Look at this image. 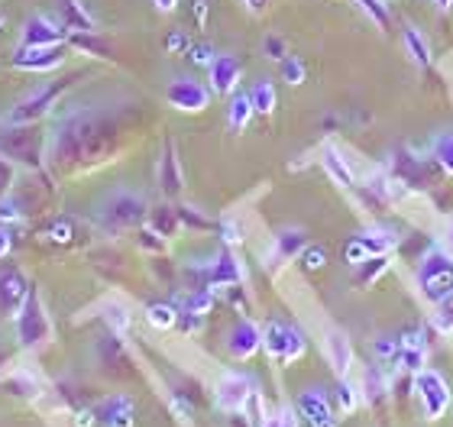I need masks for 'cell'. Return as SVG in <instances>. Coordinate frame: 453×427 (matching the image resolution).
I'll list each match as a JSON object with an SVG mask.
<instances>
[{"label": "cell", "mask_w": 453, "mask_h": 427, "mask_svg": "<svg viewBox=\"0 0 453 427\" xmlns=\"http://www.w3.org/2000/svg\"><path fill=\"white\" fill-rule=\"evenodd\" d=\"M111 140V120L97 111L78 107V111H68L56 120L46 142V159L56 169H75L85 162H101L107 156Z\"/></svg>", "instance_id": "obj_1"}, {"label": "cell", "mask_w": 453, "mask_h": 427, "mask_svg": "<svg viewBox=\"0 0 453 427\" xmlns=\"http://www.w3.org/2000/svg\"><path fill=\"white\" fill-rule=\"evenodd\" d=\"M95 220L104 233H123V230L140 227L142 220H150V204H146V198L136 194V191L120 188L101 201Z\"/></svg>", "instance_id": "obj_2"}, {"label": "cell", "mask_w": 453, "mask_h": 427, "mask_svg": "<svg viewBox=\"0 0 453 427\" xmlns=\"http://www.w3.org/2000/svg\"><path fill=\"white\" fill-rule=\"evenodd\" d=\"M415 282H418V292L425 298L427 304H441L450 301L453 298V253L447 249H431L425 259H421V266L415 272Z\"/></svg>", "instance_id": "obj_3"}, {"label": "cell", "mask_w": 453, "mask_h": 427, "mask_svg": "<svg viewBox=\"0 0 453 427\" xmlns=\"http://www.w3.org/2000/svg\"><path fill=\"white\" fill-rule=\"evenodd\" d=\"M72 85H75V78H65V81H52V85H42L39 91H33V95L19 97L17 104L4 114V126L39 124L42 117H49L52 111H56V104L62 101V95H65Z\"/></svg>", "instance_id": "obj_4"}, {"label": "cell", "mask_w": 453, "mask_h": 427, "mask_svg": "<svg viewBox=\"0 0 453 427\" xmlns=\"http://www.w3.org/2000/svg\"><path fill=\"white\" fill-rule=\"evenodd\" d=\"M13 324H17V343L19 350H42L49 340H52V321H49L46 314V304H42V294H39V288L33 285V292H29L27 304L19 308V314L13 317Z\"/></svg>", "instance_id": "obj_5"}, {"label": "cell", "mask_w": 453, "mask_h": 427, "mask_svg": "<svg viewBox=\"0 0 453 427\" xmlns=\"http://www.w3.org/2000/svg\"><path fill=\"white\" fill-rule=\"evenodd\" d=\"M46 142L36 124L29 126H4L0 130V152L13 159L17 165H27L33 172H42V159H46Z\"/></svg>", "instance_id": "obj_6"}, {"label": "cell", "mask_w": 453, "mask_h": 427, "mask_svg": "<svg viewBox=\"0 0 453 427\" xmlns=\"http://www.w3.org/2000/svg\"><path fill=\"white\" fill-rule=\"evenodd\" d=\"M263 350L275 366H292L308 353V340L298 327L273 317V321L263 324Z\"/></svg>", "instance_id": "obj_7"}, {"label": "cell", "mask_w": 453, "mask_h": 427, "mask_svg": "<svg viewBox=\"0 0 453 427\" xmlns=\"http://www.w3.org/2000/svg\"><path fill=\"white\" fill-rule=\"evenodd\" d=\"M415 399H418V405H421V415H425L427 424H437L453 405L450 385H447L444 376L437 370H431V366H425V370L415 376Z\"/></svg>", "instance_id": "obj_8"}, {"label": "cell", "mask_w": 453, "mask_h": 427, "mask_svg": "<svg viewBox=\"0 0 453 427\" xmlns=\"http://www.w3.org/2000/svg\"><path fill=\"white\" fill-rule=\"evenodd\" d=\"M259 395V385H256L253 376L246 372H224L214 385V401H218L220 411H230V415H243L250 411L253 399Z\"/></svg>", "instance_id": "obj_9"}, {"label": "cell", "mask_w": 453, "mask_h": 427, "mask_svg": "<svg viewBox=\"0 0 453 427\" xmlns=\"http://www.w3.org/2000/svg\"><path fill=\"white\" fill-rule=\"evenodd\" d=\"M33 285H29L27 272L17 266V263H0V317H17L19 308L27 304Z\"/></svg>", "instance_id": "obj_10"}, {"label": "cell", "mask_w": 453, "mask_h": 427, "mask_svg": "<svg viewBox=\"0 0 453 427\" xmlns=\"http://www.w3.org/2000/svg\"><path fill=\"white\" fill-rule=\"evenodd\" d=\"M211 95L214 91L208 85L195 81V78H172L169 88H165V101L179 114H201V111H208Z\"/></svg>", "instance_id": "obj_11"}, {"label": "cell", "mask_w": 453, "mask_h": 427, "mask_svg": "<svg viewBox=\"0 0 453 427\" xmlns=\"http://www.w3.org/2000/svg\"><path fill=\"white\" fill-rule=\"evenodd\" d=\"M295 408L311 427H340V415L334 408V399L321 385H308V389L298 392V401Z\"/></svg>", "instance_id": "obj_12"}, {"label": "cell", "mask_w": 453, "mask_h": 427, "mask_svg": "<svg viewBox=\"0 0 453 427\" xmlns=\"http://www.w3.org/2000/svg\"><path fill=\"white\" fill-rule=\"evenodd\" d=\"M10 65L17 72H33V75H46L65 65V42L62 46H17Z\"/></svg>", "instance_id": "obj_13"}, {"label": "cell", "mask_w": 453, "mask_h": 427, "mask_svg": "<svg viewBox=\"0 0 453 427\" xmlns=\"http://www.w3.org/2000/svg\"><path fill=\"white\" fill-rule=\"evenodd\" d=\"M321 350L331 362V370L337 379H349V372L357 366V353H353V340L340 327H327L321 337Z\"/></svg>", "instance_id": "obj_14"}, {"label": "cell", "mask_w": 453, "mask_h": 427, "mask_svg": "<svg viewBox=\"0 0 453 427\" xmlns=\"http://www.w3.org/2000/svg\"><path fill=\"white\" fill-rule=\"evenodd\" d=\"M224 347H226V353H230V360H236V362L253 360L256 353L263 350V327L253 324L250 317H243V321H236L234 327H230Z\"/></svg>", "instance_id": "obj_15"}, {"label": "cell", "mask_w": 453, "mask_h": 427, "mask_svg": "<svg viewBox=\"0 0 453 427\" xmlns=\"http://www.w3.org/2000/svg\"><path fill=\"white\" fill-rule=\"evenodd\" d=\"M308 247V237H304V230L298 227H285L279 230L273 237V249H269V256H265V269L269 272H279L282 266H288L292 259H298Z\"/></svg>", "instance_id": "obj_16"}, {"label": "cell", "mask_w": 453, "mask_h": 427, "mask_svg": "<svg viewBox=\"0 0 453 427\" xmlns=\"http://www.w3.org/2000/svg\"><path fill=\"white\" fill-rule=\"evenodd\" d=\"M68 39V29L62 23H56L46 13L29 17L19 29V46H62Z\"/></svg>", "instance_id": "obj_17"}, {"label": "cell", "mask_w": 453, "mask_h": 427, "mask_svg": "<svg viewBox=\"0 0 453 427\" xmlns=\"http://www.w3.org/2000/svg\"><path fill=\"white\" fill-rule=\"evenodd\" d=\"M246 272H243V263L234 256V249H220L218 256L211 259V269H208V288H234V285H243Z\"/></svg>", "instance_id": "obj_18"}, {"label": "cell", "mask_w": 453, "mask_h": 427, "mask_svg": "<svg viewBox=\"0 0 453 427\" xmlns=\"http://www.w3.org/2000/svg\"><path fill=\"white\" fill-rule=\"evenodd\" d=\"M95 418L101 427H136V408L130 395H107L95 405Z\"/></svg>", "instance_id": "obj_19"}, {"label": "cell", "mask_w": 453, "mask_h": 427, "mask_svg": "<svg viewBox=\"0 0 453 427\" xmlns=\"http://www.w3.org/2000/svg\"><path fill=\"white\" fill-rule=\"evenodd\" d=\"M181 188H185V172H181V159L175 142L165 140L162 146V159H159V191L165 198H179Z\"/></svg>", "instance_id": "obj_20"}, {"label": "cell", "mask_w": 453, "mask_h": 427, "mask_svg": "<svg viewBox=\"0 0 453 427\" xmlns=\"http://www.w3.org/2000/svg\"><path fill=\"white\" fill-rule=\"evenodd\" d=\"M427 331L425 327H411V331L398 333V347H402V370L418 376L427 366Z\"/></svg>", "instance_id": "obj_21"}, {"label": "cell", "mask_w": 453, "mask_h": 427, "mask_svg": "<svg viewBox=\"0 0 453 427\" xmlns=\"http://www.w3.org/2000/svg\"><path fill=\"white\" fill-rule=\"evenodd\" d=\"M240 78H243V65L234 56H218L208 68V81L214 95H234L240 91Z\"/></svg>", "instance_id": "obj_22"}, {"label": "cell", "mask_w": 453, "mask_h": 427, "mask_svg": "<svg viewBox=\"0 0 453 427\" xmlns=\"http://www.w3.org/2000/svg\"><path fill=\"white\" fill-rule=\"evenodd\" d=\"M58 23L68 33H97L95 13L81 4V0H58Z\"/></svg>", "instance_id": "obj_23"}, {"label": "cell", "mask_w": 453, "mask_h": 427, "mask_svg": "<svg viewBox=\"0 0 453 427\" xmlns=\"http://www.w3.org/2000/svg\"><path fill=\"white\" fill-rule=\"evenodd\" d=\"M359 395L366 401L369 408H382L388 401V372L382 366H366L363 379H359Z\"/></svg>", "instance_id": "obj_24"}, {"label": "cell", "mask_w": 453, "mask_h": 427, "mask_svg": "<svg viewBox=\"0 0 453 427\" xmlns=\"http://www.w3.org/2000/svg\"><path fill=\"white\" fill-rule=\"evenodd\" d=\"M321 165L324 172L331 175L337 185H343V188H357V175H353V162L343 156V152L334 146V142H324L321 146Z\"/></svg>", "instance_id": "obj_25"}, {"label": "cell", "mask_w": 453, "mask_h": 427, "mask_svg": "<svg viewBox=\"0 0 453 427\" xmlns=\"http://www.w3.org/2000/svg\"><path fill=\"white\" fill-rule=\"evenodd\" d=\"M357 240H359V247L366 249L369 259L392 256V253H395V247H398L395 230H388V227H369V230H363V233H357Z\"/></svg>", "instance_id": "obj_26"}, {"label": "cell", "mask_w": 453, "mask_h": 427, "mask_svg": "<svg viewBox=\"0 0 453 427\" xmlns=\"http://www.w3.org/2000/svg\"><path fill=\"white\" fill-rule=\"evenodd\" d=\"M256 107H253V97L250 91H234L230 95V104H226V126L234 130V133H243L250 120H253Z\"/></svg>", "instance_id": "obj_27"}, {"label": "cell", "mask_w": 453, "mask_h": 427, "mask_svg": "<svg viewBox=\"0 0 453 427\" xmlns=\"http://www.w3.org/2000/svg\"><path fill=\"white\" fill-rule=\"evenodd\" d=\"M372 356H376V362L386 372L402 370V347H398V337H392V333L376 337V340H372Z\"/></svg>", "instance_id": "obj_28"}, {"label": "cell", "mask_w": 453, "mask_h": 427, "mask_svg": "<svg viewBox=\"0 0 453 427\" xmlns=\"http://www.w3.org/2000/svg\"><path fill=\"white\" fill-rule=\"evenodd\" d=\"M402 46H405L408 58H411L418 68L431 65V46H427V39L421 36V29H418V27H405V29H402Z\"/></svg>", "instance_id": "obj_29"}, {"label": "cell", "mask_w": 453, "mask_h": 427, "mask_svg": "<svg viewBox=\"0 0 453 427\" xmlns=\"http://www.w3.org/2000/svg\"><path fill=\"white\" fill-rule=\"evenodd\" d=\"M0 385L13 395V399H23V401H33V399H39V382L29 376V372H23V370H17V372H10V376H4L0 379Z\"/></svg>", "instance_id": "obj_30"}, {"label": "cell", "mask_w": 453, "mask_h": 427, "mask_svg": "<svg viewBox=\"0 0 453 427\" xmlns=\"http://www.w3.org/2000/svg\"><path fill=\"white\" fill-rule=\"evenodd\" d=\"M331 399H334V408H337V415H353L359 405V385L353 379H337V385H334L331 392Z\"/></svg>", "instance_id": "obj_31"}, {"label": "cell", "mask_w": 453, "mask_h": 427, "mask_svg": "<svg viewBox=\"0 0 453 427\" xmlns=\"http://www.w3.org/2000/svg\"><path fill=\"white\" fill-rule=\"evenodd\" d=\"M179 317H181V311L169 301H152L150 308H146V321H150V327H156V331L179 327Z\"/></svg>", "instance_id": "obj_32"}, {"label": "cell", "mask_w": 453, "mask_h": 427, "mask_svg": "<svg viewBox=\"0 0 453 427\" xmlns=\"http://www.w3.org/2000/svg\"><path fill=\"white\" fill-rule=\"evenodd\" d=\"M65 42L68 46L81 49V52H88V56H95V58H111V49H107V42L97 36V33H68Z\"/></svg>", "instance_id": "obj_33"}, {"label": "cell", "mask_w": 453, "mask_h": 427, "mask_svg": "<svg viewBox=\"0 0 453 427\" xmlns=\"http://www.w3.org/2000/svg\"><path fill=\"white\" fill-rule=\"evenodd\" d=\"M250 97H253L256 114L273 117L275 104H279V95H275V85H273V81H256L253 91H250Z\"/></svg>", "instance_id": "obj_34"}, {"label": "cell", "mask_w": 453, "mask_h": 427, "mask_svg": "<svg viewBox=\"0 0 453 427\" xmlns=\"http://www.w3.org/2000/svg\"><path fill=\"white\" fill-rule=\"evenodd\" d=\"M150 227L156 230V233H162L165 240L175 237V233L181 230L179 210H175V208H159V210H152V214H150Z\"/></svg>", "instance_id": "obj_35"}, {"label": "cell", "mask_w": 453, "mask_h": 427, "mask_svg": "<svg viewBox=\"0 0 453 427\" xmlns=\"http://www.w3.org/2000/svg\"><path fill=\"white\" fill-rule=\"evenodd\" d=\"M388 266H392V256H376V259H369V263H363V266H359V278H357L359 288L379 282V278L388 272Z\"/></svg>", "instance_id": "obj_36"}, {"label": "cell", "mask_w": 453, "mask_h": 427, "mask_svg": "<svg viewBox=\"0 0 453 427\" xmlns=\"http://www.w3.org/2000/svg\"><path fill=\"white\" fill-rule=\"evenodd\" d=\"M104 321H107V327H111L113 333H127L130 331V311H127V304H120V301H107L104 304Z\"/></svg>", "instance_id": "obj_37"}, {"label": "cell", "mask_w": 453, "mask_h": 427, "mask_svg": "<svg viewBox=\"0 0 453 427\" xmlns=\"http://www.w3.org/2000/svg\"><path fill=\"white\" fill-rule=\"evenodd\" d=\"M256 427H298V408L282 405V408H275V411H265Z\"/></svg>", "instance_id": "obj_38"}, {"label": "cell", "mask_w": 453, "mask_h": 427, "mask_svg": "<svg viewBox=\"0 0 453 427\" xmlns=\"http://www.w3.org/2000/svg\"><path fill=\"white\" fill-rule=\"evenodd\" d=\"M363 13H366L372 23H376L379 29H388V23H392V13H388V4L386 0H353Z\"/></svg>", "instance_id": "obj_39"}, {"label": "cell", "mask_w": 453, "mask_h": 427, "mask_svg": "<svg viewBox=\"0 0 453 427\" xmlns=\"http://www.w3.org/2000/svg\"><path fill=\"white\" fill-rule=\"evenodd\" d=\"M218 233H220V243H224L226 249H234V247H240L246 240V230H243V224L236 217H224L218 224Z\"/></svg>", "instance_id": "obj_40"}, {"label": "cell", "mask_w": 453, "mask_h": 427, "mask_svg": "<svg viewBox=\"0 0 453 427\" xmlns=\"http://www.w3.org/2000/svg\"><path fill=\"white\" fill-rule=\"evenodd\" d=\"M279 65H282V81H285V85H292V88L304 85V78H308V68H304L302 58L288 56L285 62H279Z\"/></svg>", "instance_id": "obj_41"}, {"label": "cell", "mask_w": 453, "mask_h": 427, "mask_svg": "<svg viewBox=\"0 0 453 427\" xmlns=\"http://www.w3.org/2000/svg\"><path fill=\"white\" fill-rule=\"evenodd\" d=\"M434 162L453 179V133H444L434 140Z\"/></svg>", "instance_id": "obj_42"}, {"label": "cell", "mask_w": 453, "mask_h": 427, "mask_svg": "<svg viewBox=\"0 0 453 427\" xmlns=\"http://www.w3.org/2000/svg\"><path fill=\"white\" fill-rule=\"evenodd\" d=\"M298 259H302L304 272H321V269L327 266V249L311 247V243H308V247H304V253Z\"/></svg>", "instance_id": "obj_43"}, {"label": "cell", "mask_w": 453, "mask_h": 427, "mask_svg": "<svg viewBox=\"0 0 453 427\" xmlns=\"http://www.w3.org/2000/svg\"><path fill=\"white\" fill-rule=\"evenodd\" d=\"M13 185H17V162L0 152V198H7Z\"/></svg>", "instance_id": "obj_44"}, {"label": "cell", "mask_w": 453, "mask_h": 427, "mask_svg": "<svg viewBox=\"0 0 453 427\" xmlns=\"http://www.w3.org/2000/svg\"><path fill=\"white\" fill-rule=\"evenodd\" d=\"M179 210V220H181V227H191V230H208L211 227V220L201 214L198 208H191V204H181Z\"/></svg>", "instance_id": "obj_45"}, {"label": "cell", "mask_w": 453, "mask_h": 427, "mask_svg": "<svg viewBox=\"0 0 453 427\" xmlns=\"http://www.w3.org/2000/svg\"><path fill=\"white\" fill-rule=\"evenodd\" d=\"M185 56H188L191 65H198V68H211V62L218 58V52H214V49H211L208 42H198V46H188V52H185Z\"/></svg>", "instance_id": "obj_46"}, {"label": "cell", "mask_w": 453, "mask_h": 427, "mask_svg": "<svg viewBox=\"0 0 453 427\" xmlns=\"http://www.w3.org/2000/svg\"><path fill=\"white\" fill-rule=\"evenodd\" d=\"M72 237H75V224L68 217L56 220V224L49 227V240H52V243H72Z\"/></svg>", "instance_id": "obj_47"}, {"label": "cell", "mask_w": 453, "mask_h": 427, "mask_svg": "<svg viewBox=\"0 0 453 427\" xmlns=\"http://www.w3.org/2000/svg\"><path fill=\"white\" fill-rule=\"evenodd\" d=\"M263 52H265V58H273V62H285V58H288V52H285V39H282V36H265Z\"/></svg>", "instance_id": "obj_48"}, {"label": "cell", "mask_w": 453, "mask_h": 427, "mask_svg": "<svg viewBox=\"0 0 453 427\" xmlns=\"http://www.w3.org/2000/svg\"><path fill=\"white\" fill-rule=\"evenodd\" d=\"M19 217H23V214H19V204L13 201V194L0 198V224H17Z\"/></svg>", "instance_id": "obj_49"}, {"label": "cell", "mask_w": 453, "mask_h": 427, "mask_svg": "<svg viewBox=\"0 0 453 427\" xmlns=\"http://www.w3.org/2000/svg\"><path fill=\"white\" fill-rule=\"evenodd\" d=\"M434 327L441 333H453V298L441 304V314L434 317Z\"/></svg>", "instance_id": "obj_50"}, {"label": "cell", "mask_w": 453, "mask_h": 427, "mask_svg": "<svg viewBox=\"0 0 453 427\" xmlns=\"http://www.w3.org/2000/svg\"><path fill=\"white\" fill-rule=\"evenodd\" d=\"M165 49L169 52H188V36L181 29H172L169 36H165Z\"/></svg>", "instance_id": "obj_51"}, {"label": "cell", "mask_w": 453, "mask_h": 427, "mask_svg": "<svg viewBox=\"0 0 453 427\" xmlns=\"http://www.w3.org/2000/svg\"><path fill=\"white\" fill-rule=\"evenodd\" d=\"M191 13L198 19V27H204L208 23V0H191Z\"/></svg>", "instance_id": "obj_52"}, {"label": "cell", "mask_w": 453, "mask_h": 427, "mask_svg": "<svg viewBox=\"0 0 453 427\" xmlns=\"http://www.w3.org/2000/svg\"><path fill=\"white\" fill-rule=\"evenodd\" d=\"M10 247H13V237H10V227L0 224V259H7Z\"/></svg>", "instance_id": "obj_53"}, {"label": "cell", "mask_w": 453, "mask_h": 427, "mask_svg": "<svg viewBox=\"0 0 453 427\" xmlns=\"http://www.w3.org/2000/svg\"><path fill=\"white\" fill-rule=\"evenodd\" d=\"M240 4H243L250 13H256V17H259V13H265V7H269V0H240Z\"/></svg>", "instance_id": "obj_54"}, {"label": "cell", "mask_w": 453, "mask_h": 427, "mask_svg": "<svg viewBox=\"0 0 453 427\" xmlns=\"http://www.w3.org/2000/svg\"><path fill=\"white\" fill-rule=\"evenodd\" d=\"M152 4H156V10H159V13H172V10L179 7V0H152Z\"/></svg>", "instance_id": "obj_55"}, {"label": "cell", "mask_w": 453, "mask_h": 427, "mask_svg": "<svg viewBox=\"0 0 453 427\" xmlns=\"http://www.w3.org/2000/svg\"><path fill=\"white\" fill-rule=\"evenodd\" d=\"M444 240H447V249L453 253V217H450V224H447V233H444Z\"/></svg>", "instance_id": "obj_56"}, {"label": "cell", "mask_w": 453, "mask_h": 427, "mask_svg": "<svg viewBox=\"0 0 453 427\" xmlns=\"http://www.w3.org/2000/svg\"><path fill=\"white\" fill-rule=\"evenodd\" d=\"M434 4H437V10H441V13H447V10L453 7V0H434Z\"/></svg>", "instance_id": "obj_57"}, {"label": "cell", "mask_w": 453, "mask_h": 427, "mask_svg": "<svg viewBox=\"0 0 453 427\" xmlns=\"http://www.w3.org/2000/svg\"><path fill=\"white\" fill-rule=\"evenodd\" d=\"M7 362H10L7 350H4V347H0V370H7Z\"/></svg>", "instance_id": "obj_58"}, {"label": "cell", "mask_w": 453, "mask_h": 427, "mask_svg": "<svg viewBox=\"0 0 453 427\" xmlns=\"http://www.w3.org/2000/svg\"><path fill=\"white\" fill-rule=\"evenodd\" d=\"M0 27H4V13H0Z\"/></svg>", "instance_id": "obj_59"}, {"label": "cell", "mask_w": 453, "mask_h": 427, "mask_svg": "<svg viewBox=\"0 0 453 427\" xmlns=\"http://www.w3.org/2000/svg\"><path fill=\"white\" fill-rule=\"evenodd\" d=\"M450 408H453V405H450Z\"/></svg>", "instance_id": "obj_60"}]
</instances>
